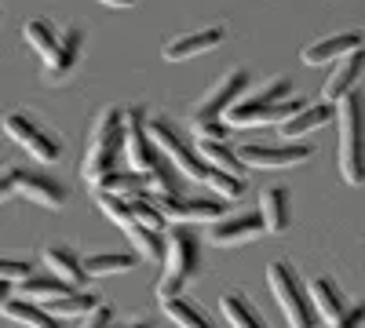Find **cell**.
I'll return each mask as SVG.
<instances>
[{
	"mask_svg": "<svg viewBox=\"0 0 365 328\" xmlns=\"http://www.w3.org/2000/svg\"><path fill=\"white\" fill-rule=\"evenodd\" d=\"M201 266V241L190 223H168L165 233V274L158 281V300L179 295V288L187 285Z\"/></svg>",
	"mask_w": 365,
	"mask_h": 328,
	"instance_id": "obj_1",
	"label": "cell"
},
{
	"mask_svg": "<svg viewBox=\"0 0 365 328\" xmlns=\"http://www.w3.org/2000/svg\"><path fill=\"white\" fill-rule=\"evenodd\" d=\"M113 168H120V106H106L96 121H91L81 175L88 183H96L99 175H106Z\"/></svg>",
	"mask_w": 365,
	"mask_h": 328,
	"instance_id": "obj_2",
	"label": "cell"
},
{
	"mask_svg": "<svg viewBox=\"0 0 365 328\" xmlns=\"http://www.w3.org/2000/svg\"><path fill=\"white\" fill-rule=\"evenodd\" d=\"M336 128H340V146H336V164L347 186H361L365 183V164H361V95L358 88L347 92L336 102Z\"/></svg>",
	"mask_w": 365,
	"mask_h": 328,
	"instance_id": "obj_3",
	"label": "cell"
},
{
	"mask_svg": "<svg viewBox=\"0 0 365 328\" xmlns=\"http://www.w3.org/2000/svg\"><path fill=\"white\" fill-rule=\"evenodd\" d=\"M267 288L274 295V303H278V310L285 314L289 328H314L318 324V317L311 310V300H307V288H303L292 263L274 259L267 266Z\"/></svg>",
	"mask_w": 365,
	"mask_h": 328,
	"instance_id": "obj_4",
	"label": "cell"
},
{
	"mask_svg": "<svg viewBox=\"0 0 365 328\" xmlns=\"http://www.w3.org/2000/svg\"><path fill=\"white\" fill-rule=\"evenodd\" d=\"M146 135L150 142H154V150H161V157L179 171V175H190L194 183H201L205 179V161L197 157V150L190 146V139L179 132L175 121H168V117H146Z\"/></svg>",
	"mask_w": 365,
	"mask_h": 328,
	"instance_id": "obj_5",
	"label": "cell"
},
{
	"mask_svg": "<svg viewBox=\"0 0 365 328\" xmlns=\"http://www.w3.org/2000/svg\"><path fill=\"white\" fill-rule=\"evenodd\" d=\"M289 95H292V80L274 77L263 88H256L252 95H237L234 106H227V113H223V125H230V128H259V125H267L270 106H278Z\"/></svg>",
	"mask_w": 365,
	"mask_h": 328,
	"instance_id": "obj_6",
	"label": "cell"
},
{
	"mask_svg": "<svg viewBox=\"0 0 365 328\" xmlns=\"http://www.w3.org/2000/svg\"><path fill=\"white\" fill-rule=\"evenodd\" d=\"M0 125H4V135L15 139L34 161L55 164L58 157H63V142H58V135H51V132L37 121V117H29L26 110H8Z\"/></svg>",
	"mask_w": 365,
	"mask_h": 328,
	"instance_id": "obj_7",
	"label": "cell"
},
{
	"mask_svg": "<svg viewBox=\"0 0 365 328\" xmlns=\"http://www.w3.org/2000/svg\"><path fill=\"white\" fill-rule=\"evenodd\" d=\"M161 157L146 135V110L132 106L120 110V164H128L132 175H146Z\"/></svg>",
	"mask_w": 365,
	"mask_h": 328,
	"instance_id": "obj_8",
	"label": "cell"
},
{
	"mask_svg": "<svg viewBox=\"0 0 365 328\" xmlns=\"http://www.w3.org/2000/svg\"><path fill=\"white\" fill-rule=\"evenodd\" d=\"M237 161L245 164V168H292V164H303L311 154H314V146L311 142H245L241 150H234Z\"/></svg>",
	"mask_w": 365,
	"mask_h": 328,
	"instance_id": "obj_9",
	"label": "cell"
},
{
	"mask_svg": "<svg viewBox=\"0 0 365 328\" xmlns=\"http://www.w3.org/2000/svg\"><path fill=\"white\" fill-rule=\"evenodd\" d=\"M245 88H249V70H245V66L227 70V73H223V77H220V80L197 99V106H194V125L223 121L227 106H234L237 95H245Z\"/></svg>",
	"mask_w": 365,
	"mask_h": 328,
	"instance_id": "obj_10",
	"label": "cell"
},
{
	"mask_svg": "<svg viewBox=\"0 0 365 328\" xmlns=\"http://www.w3.org/2000/svg\"><path fill=\"white\" fill-rule=\"evenodd\" d=\"M158 212L165 216V223H212L223 219V201L220 197H161L154 201Z\"/></svg>",
	"mask_w": 365,
	"mask_h": 328,
	"instance_id": "obj_11",
	"label": "cell"
},
{
	"mask_svg": "<svg viewBox=\"0 0 365 328\" xmlns=\"http://www.w3.org/2000/svg\"><path fill=\"white\" fill-rule=\"evenodd\" d=\"M11 190L22 194L26 201H34V204H44V208H63L66 204V186L58 183L55 175H44V171L15 168L11 171Z\"/></svg>",
	"mask_w": 365,
	"mask_h": 328,
	"instance_id": "obj_12",
	"label": "cell"
},
{
	"mask_svg": "<svg viewBox=\"0 0 365 328\" xmlns=\"http://www.w3.org/2000/svg\"><path fill=\"white\" fill-rule=\"evenodd\" d=\"M267 226L259 219V212H237V216H227L220 223H212L208 237H212V245H220V248H237V245H249L256 241V237H263Z\"/></svg>",
	"mask_w": 365,
	"mask_h": 328,
	"instance_id": "obj_13",
	"label": "cell"
},
{
	"mask_svg": "<svg viewBox=\"0 0 365 328\" xmlns=\"http://www.w3.org/2000/svg\"><path fill=\"white\" fill-rule=\"evenodd\" d=\"M227 41V29L223 26H201V29H190V33H179L165 44V58L168 63H182V58H194V55H205L212 48H220Z\"/></svg>",
	"mask_w": 365,
	"mask_h": 328,
	"instance_id": "obj_14",
	"label": "cell"
},
{
	"mask_svg": "<svg viewBox=\"0 0 365 328\" xmlns=\"http://www.w3.org/2000/svg\"><path fill=\"white\" fill-rule=\"evenodd\" d=\"M361 44H365L361 29H344V33H329V37L307 44V48L299 51V58H303L307 66H329V63H336V58H344L347 51H354V48H361Z\"/></svg>",
	"mask_w": 365,
	"mask_h": 328,
	"instance_id": "obj_15",
	"label": "cell"
},
{
	"mask_svg": "<svg viewBox=\"0 0 365 328\" xmlns=\"http://www.w3.org/2000/svg\"><path fill=\"white\" fill-rule=\"evenodd\" d=\"M361 70H365V48H354V51H347L344 58H336V70L325 77V88H322L325 102L332 106V102H340L347 92H354Z\"/></svg>",
	"mask_w": 365,
	"mask_h": 328,
	"instance_id": "obj_16",
	"label": "cell"
},
{
	"mask_svg": "<svg viewBox=\"0 0 365 328\" xmlns=\"http://www.w3.org/2000/svg\"><path fill=\"white\" fill-rule=\"evenodd\" d=\"M259 219L267 226V233H285L292 226V201H289V190L285 186H267L259 194Z\"/></svg>",
	"mask_w": 365,
	"mask_h": 328,
	"instance_id": "obj_17",
	"label": "cell"
},
{
	"mask_svg": "<svg viewBox=\"0 0 365 328\" xmlns=\"http://www.w3.org/2000/svg\"><path fill=\"white\" fill-rule=\"evenodd\" d=\"M332 110L329 102H307L303 110H296L289 121H282L278 125V132L285 135V139H303V135H314L318 128H325L329 121H332Z\"/></svg>",
	"mask_w": 365,
	"mask_h": 328,
	"instance_id": "obj_18",
	"label": "cell"
},
{
	"mask_svg": "<svg viewBox=\"0 0 365 328\" xmlns=\"http://www.w3.org/2000/svg\"><path fill=\"white\" fill-rule=\"evenodd\" d=\"M311 310H314V317H322V321H336V317H344V310H347V295L336 288V281L332 277H314L311 281Z\"/></svg>",
	"mask_w": 365,
	"mask_h": 328,
	"instance_id": "obj_19",
	"label": "cell"
},
{
	"mask_svg": "<svg viewBox=\"0 0 365 328\" xmlns=\"http://www.w3.org/2000/svg\"><path fill=\"white\" fill-rule=\"evenodd\" d=\"M44 263H48V270L58 277V281H66L73 288H81L88 281V274L81 270V255H73L66 245H48L44 248Z\"/></svg>",
	"mask_w": 365,
	"mask_h": 328,
	"instance_id": "obj_20",
	"label": "cell"
},
{
	"mask_svg": "<svg viewBox=\"0 0 365 328\" xmlns=\"http://www.w3.org/2000/svg\"><path fill=\"white\" fill-rule=\"evenodd\" d=\"M4 314L8 321H19V324H26V328H63V321H58L55 314H48L41 303H34V300H11L4 303Z\"/></svg>",
	"mask_w": 365,
	"mask_h": 328,
	"instance_id": "obj_21",
	"label": "cell"
},
{
	"mask_svg": "<svg viewBox=\"0 0 365 328\" xmlns=\"http://www.w3.org/2000/svg\"><path fill=\"white\" fill-rule=\"evenodd\" d=\"M220 310H223V317H227L234 328H267V321H263V314L256 310V303L249 300V295H241V292H223Z\"/></svg>",
	"mask_w": 365,
	"mask_h": 328,
	"instance_id": "obj_22",
	"label": "cell"
},
{
	"mask_svg": "<svg viewBox=\"0 0 365 328\" xmlns=\"http://www.w3.org/2000/svg\"><path fill=\"white\" fill-rule=\"evenodd\" d=\"M58 29L51 18H29L26 22V41H29V48H34L41 58H44V70L55 63V51H58Z\"/></svg>",
	"mask_w": 365,
	"mask_h": 328,
	"instance_id": "obj_23",
	"label": "cell"
},
{
	"mask_svg": "<svg viewBox=\"0 0 365 328\" xmlns=\"http://www.w3.org/2000/svg\"><path fill=\"white\" fill-rule=\"evenodd\" d=\"M81 44H84V33L81 29H63V33H58V51H55V63L48 66V77L51 80H63L77 63H81Z\"/></svg>",
	"mask_w": 365,
	"mask_h": 328,
	"instance_id": "obj_24",
	"label": "cell"
},
{
	"mask_svg": "<svg viewBox=\"0 0 365 328\" xmlns=\"http://www.w3.org/2000/svg\"><path fill=\"white\" fill-rule=\"evenodd\" d=\"M139 263L135 252H91L81 259V270L88 277H106V274H120V270H132Z\"/></svg>",
	"mask_w": 365,
	"mask_h": 328,
	"instance_id": "obj_25",
	"label": "cell"
},
{
	"mask_svg": "<svg viewBox=\"0 0 365 328\" xmlns=\"http://www.w3.org/2000/svg\"><path fill=\"white\" fill-rule=\"evenodd\" d=\"M197 157L205 161V164H212V168H220V171H230V175H237V179H245V164L237 161V154L230 150L227 142H212V139H197Z\"/></svg>",
	"mask_w": 365,
	"mask_h": 328,
	"instance_id": "obj_26",
	"label": "cell"
},
{
	"mask_svg": "<svg viewBox=\"0 0 365 328\" xmlns=\"http://www.w3.org/2000/svg\"><path fill=\"white\" fill-rule=\"evenodd\" d=\"M19 288H22L26 300H34V303H51V300H63V295L73 292V285L58 281L55 274H51V277H34V274H26V277L19 281Z\"/></svg>",
	"mask_w": 365,
	"mask_h": 328,
	"instance_id": "obj_27",
	"label": "cell"
},
{
	"mask_svg": "<svg viewBox=\"0 0 365 328\" xmlns=\"http://www.w3.org/2000/svg\"><path fill=\"white\" fill-rule=\"evenodd\" d=\"M161 307L168 310V317L179 324V328H212V321L205 317V310L190 300H182V295H168V300H161Z\"/></svg>",
	"mask_w": 365,
	"mask_h": 328,
	"instance_id": "obj_28",
	"label": "cell"
},
{
	"mask_svg": "<svg viewBox=\"0 0 365 328\" xmlns=\"http://www.w3.org/2000/svg\"><path fill=\"white\" fill-rule=\"evenodd\" d=\"M201 186H208L212 194H216L220 201H237L241 194H245V179H237L230 171H220V168H205V179H201Z\"/></svg>",
	"mask_w": 365,
	"mask_h": 328,
	"instance_id": "obj_29",
	"label": "cell"
},
{
	"mask_svg": "<svg viewBox=\"0 0 365 328\" xmlns=\"http://www.w3.org/2000/svg\"><path fill=\"white\" fill-rule=\"evenodd\" d=\"M96 303H99V300H96L91 292L73 288L70 295H63V300H51V303H44V310H48V314H70V317H81V314H88Z\"/></svg>",
	"mask_w": 365,
	"mask_h": 328,
	"instance_id": "obj_30",
	"label": "cell"
},
{
	"mask_svg": "<svg viewBox=\"0 0 365 328\" xmlns=\"http://www.w3.org/2000/svg\"><path fill=\"white\" fill-rule=\"evenodd\" d=\"M125 201H128V212H132L135 223H143V226H150V230H165V226H168L165 216L158 212V204L150 201V197H125Z\"/></svg>",
	"mask_w": 365,
	"mask_h": 328,
	"instance_id": "obj_31",
	"label": "cell"
},
{
	"mask_svg": "<svg viewBox=\"0 0 365 328\" xmlns=\"http://www.w3.org/2000/svg\"><path fill=\"white\" fill-rule=\"evenodd\" d=\"M26 274H34L29 259H8V255H0V281H22Z\"/></svg>",
	"mask_w": 365,
	"mask_h": 328,
	"instance_id": "obj_32",
	"label": "cell"
},
{
	"mask_svg": "<svg viewBox=\"0 0 365 328\" xmlns=\"http://www.w3.org/2000/svg\"><path fill=\"white\" fill-rule=\"evenodd\" d=\"M110 324H113V307L106 303H96L81 321V328H110Z\"/></svg>",
	"mask_w": 365,
	"mask_h": 328,
	"instance_id": "obj_33",
	"label": "cell"
},
{
	"mask_svg": "<svg viewBox=\"0 0 365 328\" xmlns=\"http://www.w3.org/2000/svg\"><path fill=\"white\" fill-rule=\"evenodd\" d=\"M197 139H212V142H227L230 139V125L223 121H208V125H194Z\"/></svg>",
	"mask_w": 365,
	"mask_h": 328,
	"instance_id": "obj_34",
	"label": "cell"
},
{
	"mask_svg": "<svg viewBox=\"0 0 365 328\" xmlns=\"http://www.w3.org/2000/svg\"><path fill=\"white\" fill-rule=\"evenodd\" d=\"M361 321H365V307H361V303H354V307H347V310H344V317H336L329 328H361Z\"/></svg>",
	"mask_w": 365,
	"mask_h": 328,
	"instance_id": "obj_35",
	"label": "cell"
},
{
	"mask_svg": "<svg viewBox=\"0 0 365 328\" xmlns=\"http://www.w3.org/2000/svg\"><path fill=\"white\" fill-rule=\"evenodd\" d=\"M15 295V281H0V310H4V303Z\"/></svg>",
	"mask_w": 365,
	"mask_h": 328,
	"instance_id": "obj_36",
	"label": "cell"
},
{
	"mask_svg": "<svg viewBox=\"0 0 365 328\" xmlns=\"http://www.w3.org/2000/svg\"><path fill=\"white\" fill-rule=\"evenodd\" d=\"M15 190H11V171H4V175H0V201H4V197H11Z\"/></svg>",
	"mask_w": 365,
	"mask_h": 328,
	"instance_id": "obj_37",
	"label": "cell"
},
{
	"mask_svg": "<svg viewBox=\"0 0 365 328\" xmlns=\"http://www.w3.org/2000/svg\"><path fill=\"white\" fill-rule=\"evenodd\" d=\"M103 4H106V8H135L139 0H103Z\"/></svg>",
	"mask_w": 365,
	"mask_h": 328,
	"instance_id": "obj_38",
	"label": "cell"
},
{
	"mask_svg": "<svg viewBox=\"0 0 365 328\" xmlns=\"http://www.w3.org/2000/svg\"><path fill=\"white\" fill-rule=\"evenodd\" d=\"M110 328H150L146 321H139V324H110Z\"/></svg>",
	"mask_w": 365,
	"mask_h": 328,
	"instance_id": "obj_39",
	"label": "cell"
}]
</instances>
